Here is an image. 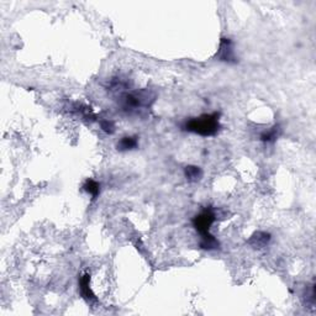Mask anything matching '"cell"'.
I'll return each mask as SVG.
<instances>
[{
  "label": "cell",
  "instance_id": "cell-1",
  "mask_svg": "<svg viewBox=\"0 0 316 316\" xmlns=\"http://www.w3.org/2000/svg\"><path fill=\"white\" fill-rule=\"evenodd\" d=\"M215 221V214L210 208L204 209L200 214L196 215L193 219V225L195 230L201 235L200 247L207 251L216 250L219 248L220 243L214 236L210 233V228Z\"/></svg>",
  "mask_w": 316,
  "mask_h": 316
},
{
  "label": "cell",
  "instance_id": "cell-2",
  "mask_svg": "<svg viewBox=\"0 0 316 316\" xmlns=\"http://www.w3.org/2000/svg\"><path fill=\"white\" fill-rule=\"evenodd\" d=\"M220 114H204L199 118H193L190 120L186 121L182 126L184 131L196 133L200 136H214L220 130Z\"/></svg>",
  "mask_w": 316,
  "mask_h": 316
},
{
  "label": "cell",
  "instance_id": "cell-3",
  "mask_svg": "<svg viewBox=\"0 0 316 316\" xmlns=\"http://www.w3.org/2000/svg\"><path fill=\"white\" fill-rule=\"evenodd\" d=\"M154 97L148 90H140L136 93H126L121 97V106L126 111H139L144 107H149Z\"/></svg>",
  "mask_w": 316,
  "mask_h": 316
},
{
  "label": "cell",
  "instance_id": "cell-4",
  "mask_svg": "<svg viewBox=\"0 0 316 316\" xmlns=\"http://www.w3.org/2000/svg\"><path fill=\"white\" fill-rule=\"evenodd\" d=\"M216 57L219 61H222V62H226V63L237 62L235 57V50H233L232 41H231L230 39H226V37L221 39L219 50H217V53H216Z\"/></svg>",
  "mask_w": 316,
  "mask_h": 316
},
{
  "label": "cell",
  "instance_id": "cell-5",
  "mask_svg": "<svg viewBox=\"0 0 316 316\" xmlns=\"http://www.w3.org/2000/svg\"><path fill=\"white\" fill-rule=\"evenodd\" d=\"M79 289H81L82 298H83L86 303H97V296H95L92 288H90V274L85 273V274L82 275L81 279H79Z\"/></svg>",
  "mask_w": 316,
  "mask_h": 316
},
{
  "label": "cell",
  "instance_id": "cell-6",
  "mask_svg": "<svg viewBox=\"0 0 316 316\" xmlns=\"http://www.w3.org/2000/svg\"><path fill=\"white\" fill-rule=\"evenodd\" d=\"M269 241H271V235H269V233L263 232V231H257V232H254L253 235L251 236V238L248 240V245L259 250V248L267 247Z\"/></svg>",
  "mask_w": 316,
  "mask_h": 316
},
{
  "label": "cell",
  "instance_id": "cell-7",
  "mask_svg": "<svg viewBox=\"0 0 316 316\" xmlns=\"http://www.w3.org/2000/svg\"><path fill=\"white\" fill-rule=\"evenodd\" d=\"M139 147V139L136 136H124L120 141L116 144V149L120 152L132 151Z\"/></svg>",
  "mask_w": 316,
  "mask_h": 316
},
{
  "label": "cell",
  "instance_id": "cell-8",
  "mask_svg": "<svg viewBox=\"0 0 316 316\" xmlns=\"http://www.w3.org/2000/svg\"><path fill=\"white\" fill-rule=\"evenodd\" d=\"M282 128L279 125H274L272 128H269L268 131H264L261 135V141L264 144H274L277 141L278 137L280 136Z\"/></svg>",
  "mask_w": 316,
  "mask_h": 316
},
{
  "label": "cell",
  "instance_id": "cell-9",
  "mask_svg": "<svg viewBox=\"0 0 316 316\" xmlns=\"http://www.w3.org/2000/svg\"><path fill=\"white\" fill-rule=\"evenodd\" d=\"M184 174H186V178L188 182H198V180L201 179L203 177V170H201L200 167L198 166H187L184 168Z\"/></svg>",
  "mask_w": 316,
  "mask_h": 316
},
{
  "label": "cell",
  "instance_id": "cell-10",
  "mask_svg": "<svg viewBox=\"0 0 316 316\" xmlns=\"http://www.w3.org/2000/svg\"><path fill=\"white\" fill-rule=\"evenodd\" d=\"M83 189L95 199L100 193V184L94 179H86L85 183L83 184Z\"/></svg>",
  "mask_w": 316,
  "mask_h": 316
},
{
  "label": "cell",
  "instance_id": "cell-11",
  "mask_svg": "<svg viewBox=\"0 0 316 316\" xmlns=\"http://www.w3.org/2000/svg\"><path fill=\"white\" fill-rule=\"evenodd\" d=\"M100 127L104 132L109 133V135H112L115 132V124L112 123L111 120H102L100 121Z\"/></svg>",
  "mask_w": 316,
  "mask_h": 316
}]
</instances>
